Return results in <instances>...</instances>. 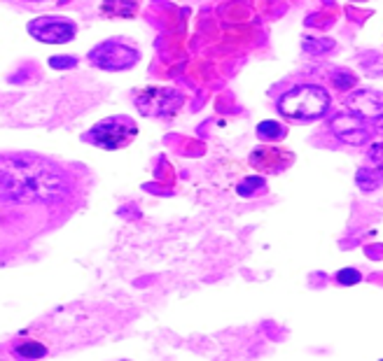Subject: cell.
<instances>
[{
	"mask_svg": "<svg viewBox=\"0 0 383 361\" xmlns=\"http://www.w3.org/2000/svg\"><path fill=\"white\" fill-rule=\"evenodd\" d=\"M68 191L52 163L33 156H0V194L19 200H47Z\"/></svg>",
	"mask_w": 383,
	"mask_h": 361,
	"instance_id": "1",
	"label": "cell"
},
{
	"mask_svg": "<svg viewBox=\"0 0 383 361\" xmlns=\"http://www.w3.org/2000/svg\"><path fill=\"white\" fill-rule=\"evenodd\" d=\"M35 200L0 198V261L19 250V242L26 245L38 231V208Z\"/></svg>",
	"mask_w": 383,
	"mask_h": 361,
	"instance_id": "2",
	"label": "cell"
},
{
	"mask_svg": "<svg viewBox=\"0 0 383 361\" xmlns=\"http://www.w3.org/2000/svg\"><path fill=\"white\" fill-rule=\"evenodd\" d=\"M329 108V93L316 84H299L283 93L278 100V112L294 121H311L322 117Z\"/></svg>",
	"mask_w": 383,
	"mask_h": 361,
	"instance_id": "3",
	"label": "cell"
},
{
	"mask_svg": "<svg viewBox=\"0 0 383 361\" xmlns=\"http://www.w3.org/2000/svg\"><path fill=\"white\" fill-rule=\"evenodd\" d=\"M135 135V124L124 119V117H113L105 119L91 128V133L87 135V140L103 150H122L133 140Z\"/></svg>",
	"mask_w": 383,
	"mask_h": 361,
	"instance_id": "4",
	"label": "cell"
},
{
	"mask_svg": "<svg viewBox=\"0 0 383 361\" xmlns=\"http://www.w3.org/2000/svg\"><path fill=\"white\" fill-rule=\"evenodd\" d=\"M28 33L40 43L66 45L75 38L78 28H75L73 21L63 19V16H40V19H33L28 23Z\"/></svg>",
	"mask_w": 383,
	"mask_h": 361,
	"instance_id": "5",
	"label": "cell"
},
{
	"mask_svg": "<svg viewBox=\"0 0 383 361\" xmlns=\"http://www.w3.org/2000/svg\"><path fill=\"white\" fill-rule=\"evenodd\" d=\"M89 61L103 70H127L138 61V51L117 43V40H108V43L98 45L96 49L91 51Z\"/></svg>",
	"mask_w": 383,
	"mask_h": 361,
	"instance_id": "6",
	"label": "cell"
},
{
	"mask_svg": "<svg viewBox=\"0 0 383 361\" xmlns=\"http://www.w3.org/2000/svg\"><path fill=\"white\" fill-rule=\"evenodd\" d=\"M182 103L180 93L173 89H150L135 98V105L143 115H164V112L175 110Z\"/></svg>",
	"mask_w": 383,
	"mask_h": 361,
	"instance_id": "7",
	"label": "cell"
},
{
	"mask_svg": "<svg viewBox=\"0 0 383 361\" xmlns=\"http://www.w3.org/2000/svg\"><path fill=\"white\" fill-rule=\"evenodd\" d=\"M329 128L337 135L339 140L349 145H364L369 140V131L364 128V124L360 121V117L355 112H344V115H337L332 121H329Z\"/></svg>",
	"mask_w": 383,
	"mask_h": 361,
	"instance_id": "8",
	"label": "cell"
},
{
	"mask_svg": "<svg viewBox=\"0 0 383 361\" xmlns=\"http://www.w3.org/2000/svg\"><path fill=\"white\" fill-rule=\"evenodd\" d=\"M349 108L367 119H381L383 117V93L379 91H355L349 98Z\"/></svg>",
	"mask_w": 383,
	"mask_h": 361,
	"instance_id": "9",
	"label": "cell"
},
{
	"mask_svg": "<svg viewBox=\"0 0 383 361\" xmlns=\"http://www.w3.org/2000/svg\"><path fill=\"white\" fill-rule=\"evenodd\" d=\"M12 354L19 359H43V357H47V347L40 345L38 340L21 338V340L12 342Z\"/></svg>",
	"mask_w": 383,
	"mask_h": 361,
	"instance_id": "10",
	"label": "cell"
},
{
	"mask_svg": "<svg viewBox=\"0 0 383 361\" xmlns=\"http://www.w3.org/2000/svg\"><path fill=\"white\" fill-rule=\"evenodd\" d=\"M334 40H322V38H306L304 40V51L306 54H311V56H320V54H325V51H332L334 49Z\"/></svg>",
	"mask_w": 383,
	"mask_h": 361,
	"instance_id": "11",
	"label": "cell"
},
{
	"mask_svg": "<svg viewBox=\"0 0 383 361\" xmlns=\"http://www.w3.org/2000/svg\"><path fill=\"white\" fill-rule=\"evenodd\" d=\"M257 133H259V138H264V140H281L283 135H285V128L276 121H262L257 126Z\"/></svg>",
	"mask_w": 383,
	"mask_h": 361,
	"instance_id": "12",
	"label": "cell"
},
{
	"mask_svg": "<svg viewBox=\"0 0 383 361\" xmlns=\"http://www.w3.org/2000/svg\"><path fill=\"white\" fill-rule=\"evenodd\" d=\"M262 189H264V180H262V177H248V180L239 182L237 191L241 194V196H252V194L262 191Z\"/></svg>",
	"mask_w": 383,
	"mask_h": 361,
	"instance_id": "13",
	"label": "cell"
},
{
	"mask_svg": "<svg viewBox=\"0 0 383 361\" xmlns=\"http://www.w3.org/2000/svg\"><path fill=\"white\" fill-rule=\"evenodd\" d=\"M360 280H362V275L358 273L355 268H344V270H339V273H337V282H339V285H346V287L358 285Z\"/></svg>",
	"mask_w": 383,
	"mask_h": 361,
	"instance_id": "14",
	"label": "cell"
},
{
	"mask_svg": "<svg viewBox=\"0 0 383 361\" xmlns=\"http://www.w3.org/2000/svg\"><path fill=\"white\" fill-rule=\"evenodd\" d=\"M332 82H334V86H337V89L346 91V89H351L353 84H355V75L346 73V70H339V73L332 75Z\"/></svg>",
	"mask_w": 383,
	"mask_h": 361,
	"instance_id": "15",
	"label": "cell"
},
{
	"mask_svg": "<svg viewBox=\"0 0 383 361\" xmlns=\"http://www.w3.org/2000/svg\"><path fill=\"white\" fill-rule=\"evenodd\" d=\"M50 66L52 68H75L78 66V58L75 56H54V58H50Z\"/></svg>",
	"mask_w": 383,
	"mask_h": 361,
	"instance_id": "16",
	"label": "cell"
},
{
	"mask_svg": "<svg viewBox=\"0 0 383 361\" xmlns=\"http://www.w3.org/2000/svg\"><path fill=\"white\" fill-rule=\"evenodd\" d=\"M367 159H369V161H372L374 165H379V168L383 170V143L374 145L372 150L367 152Z\"/></svg>",
	"mask_w": 383,
	"mask_h": 361,
	"instance_id": "17",
	"label": "cell"
},
{
	"mask_svg": "<svg viewBox=\"0 0 383 361\" xmlns=\"http://www.w3.org/2000/svg\"><path fill=\"white\" fill-rule=\"evenodd\" d=\"M364 68L372 70L374 75H383V56L381 54H374V63L364 61Z\"/></svg>",
	"mask_w": 383,
	"mask_h": 361,
	"instance_id": "18",
	"label": "cell"
},
{
	"mask_svg": "<svg viewBox=\"0 0 383 361\" xmlns=\"http://www.w3.org/2000/svg\"><path fill=\"white\" fill-rule=\"evenodd\" d=\"M26 3H43V0H26Z\"/></svg>",
	"mask_w": 383,
	"mask_h": 361,
	"instance_id": "19",
	"label": "cell"
}]
</instances>
